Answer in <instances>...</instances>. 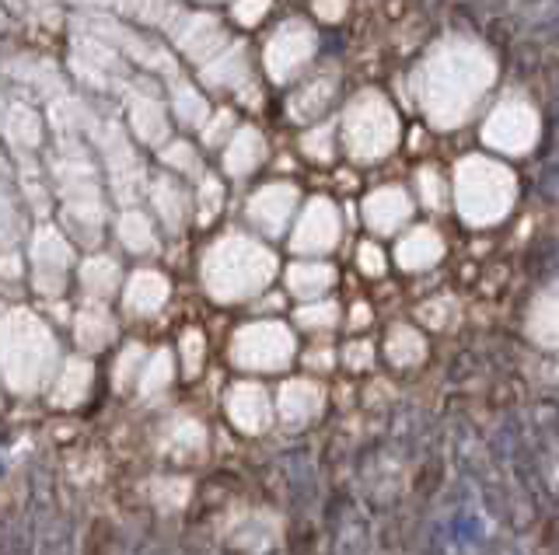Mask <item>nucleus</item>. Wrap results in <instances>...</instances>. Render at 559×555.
<instances>
[{"label":"nucleus","instance_id":"9","mask_svg":"<svg viewBox=\"0 0 559 555\" xmlns=\"http://www.w3.org/2000/svg\"><path fill=\"white\" fill-rule=\"evenodd\" d=\"M553 32H556V35H553V39H559V21H556V28H553Z\"/></svg>","mask_w":559,"mask_h":555},{"label":"nucleus","instance_id":"6","mask_svg":"<svg viewBox=\"0 0 559 555\" xmlns=\"http://www.w3.org/2000/svg\"><path fill=\"white\" fill-rule=\"evenodd\" d=\"M486 555H518V552H514L507 542H497V545H490V552H486Z\"/></svg>","mask_w":559,"mask_h":555},{"label":"nucleus","instance_id":"4","mask_svg":"<svg viewBox=\"0 0 559 555\" xmlns=\"http://www.w3.org/2000/svg\"><path fill=\"white\" fill-rule=\"evenodd\" d=\"M84 555H123L119 552V535L109 521H95L84 542Z\"/></svg>","mask_w":559,"mask_h":555},{"label":"nucleus","instance_id":"2","mask_svg":"<svg viewBox=\"0 0 559 555\" xmlns=\"http://www.w3.org/2000/svg\"><path fill=\"white\" fill-rule=\"evenodd\" d=\"M332 555H367V524L350 496H332L325 510Z\"/></svg>","mask_w":559,"mask_h":555},{"label":"nucleus","instance_id":"5","mask_svg":"<svg viewBox=\"0 0 559 555\" xmlns=\"http://www.w3.org/2000/svg\"><path fill=\"white\" fill-rule=\"evenodd\" d=\"M455 542L458 545H479L483 542V521L476 514H458L455 517Z\"/></svg>","mask_w":559,"mask_h":555},{"label":"nucleus","instance_id":"7","mask_svg":"<svg viewBox=\"0 0 559 555\" xmlns=\"http://www.w3.org/2000/svg\"><path fill=\"white\" fill-rule=\"evenodd\" d=\"M549 528H553V535L559 538V510H556V514H553V517H549Z\"/></svg>","mask_w":559,"mask_h":555},{"label":"nucleus","instance_id":"1","mask_svg":"<svg viewBox=\"0 0 559 555\" xmlns=\"http://www.w3.org/2000/svg\"><path fill=\"white\" fill-rule=\"evenodd\" d=\"M28 528H32L35 555H74V531L70 521L56 510L53 479L42 465L28 472Z\"/></svg>","mask_w":559,"mask_h":555},{"label":"nucleus","instance_id":"8","mask_svg":"<svg viewBox=\"0 0 559 555\" xmlns=\"http://www.w3.org/2000/svg\"><path fill=\"white\" fill-rule=\"evenodd\" d=\"M186 555H207V552H196V549H189Z\"/></svg>","mask_w":559,"mask_h":555},{"label":"nucleus","instance_id":"3","mask_svg":"<svg viewBox=\"0 0 559 555\" xmlns=\"http://www.w3.org/2000/svg\"><path fill=\"white\" fill-rule=\"evenodd\" d=\"M0 555H35L32 528L25 517H18L14 510H7L0 517Z\"/></svg>","mask_w":559,"mask_h":555}]
</instances>
